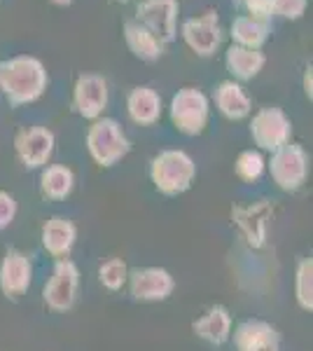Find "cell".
I'll use <instances>...</instances> for the list:
<instances>
[{
  "instance_id": "6da1fadb",
  "label": "cell",
  "mask_w": 313,
  "mask_h": 351,
  "mask_svg": "<svg viewBox=\"0 0 313 351\" xmlns=\"http://www.w3.org/2000/svg\"><path fill=\"white\" fill-rule=\"evenodd\" d=\"M47 84V68L36 56L19 54L0 61V92L14 108L36 104L45 94Z\"/></svg>"
},
{
  "instance_id": "7a4b0ae2",
  "label": "cell",
  "mask_w": 313,
  "mask_h": 351,
  "mask_svg": "<svg viewBox=\"0 0 313 351\" xmlns=\"http://www.w3.org/2000/svg\"><path fill=\"white\" fill-rule=\"evenodd\" d=\"M150 178L162 195H183L195 183L197 164L185 150H162L150 162Z\"/></svg>"
},
{
  "instance_id": "3957f363",
  "label": "cell",
  "mask_w": 313,
  "mask_h": 351,
  "mask_svg": "<svg viewBox=\"0 0 313 351\" xmlns=\"http://www.w3.org/2000/svg\"><path fill=\"white\" fill-rule=\"evenodd\" d=\"M87 150L92 160L103 169L115 167L131 152V141L112 117H99L87 132Z\"/></svg>"
},
{
  "instance_id": "277c9868",
  "label": "cell",
  "mask_w": 313,
  "mask_h": 351,
  "mask_svg": "<svg viewBox=\"0 0 313 351\" xmlns=\"http://www.w3.org/2000/svg\"><path fill=\"white\" fill-rule=\"evenodd\" d=\"M171 122L185 136H199L208 127V96L197 87H183L171 99Z\"/></svg>"
},
{
  "instance_id": "5b68a950",
  "label": "cell",
  "mask_w": 313,
  "mask_h": 351,
  "mask_svg": "<svg viewBox=\"0 0 313 351\" xmlns=\"http://www.w3.org/2000/svg\"><path fill=\"white\" fill-rule=\"evenodd\" d=\"M274 183L283 192H297L304 188L309 176V155L297 143H286L283 148L271 152V160L266 162Z\"/></svg>"
},
{
  "instance_id": "8992f818",
  "label": "cell",
  "mask_w": 313,
  "mask_h": 351,
  "mask_svg": "<svg viewBox=\"0 0 313 351\" xmlns=\"http://www.w3.org/2000/svg\"><path fill=\"white\" fill-rule=\"evenodd\" d=\"M290 136H292V122H290L283 108L269 106V108H260L253 115L250 138L260 150L276 152L278 148L290 143Z\"/></svg>"
},
{
  "instance_id": "52a82bcc",
  "label": "cell",
  "mask_w": 313,
  "mask_h": 351,
  "mask_svg": "<svg viewBox=\"0 0 313 351\" xmlns=\"http://www.w3.org/2000/svg\"><path fill=\"white\" fill-rule=\"evenodd\" d=\"M178 0H140L136 8V21L162 45H168L178 38Z\"/></svg>"
},
{
  "instance_id": "ba28073f",
  "label": "cell",
  "mask_w": 313,
  "mask_h": 351,
  "mask_svg": "<svg viewBox=\"0 0 313 351\" xmlns=\"http://www.w3.org/2000/svg\"><path fill=\"white\" fill-rule=\"evenodd\" d=\"M79 288V269L71 258H61L54 263L52 276L42 288V300L52 311L73 309Z\"/></svg>"
},
{
  "instance_id": "9c48e42d",
  "label": "cell",
  "mask_w": 313,
  "mask_h": 351,
  "mask_svg": "<svg viewBox=\"0 0 313 351\" xmlns=\"http://www.w3.org/2000/svg\"><path fill=\"white\" fill-rule=\"evenodd\" d=\"M274 202L258 199L253 204H241L231 208V223L236 225L238 232L243 234L248 246L262 248L269 237V223L274 218Z\"/></svg>"
},
{
  "instance_id": "30bf717a",
  "label": "cell",
  "mask_w": 313,
  "mask_h": 351,
  "mask_svg": "<svg viewBox=\"0 0 313 351\" xmlns=\"http://www.w3.org/2000/svg\"><path fill=\"white\" fill-rule=\"evenodd\" d=\"M180 36L187 43V47L192 49L197 56L201 59H208L218 52V47L222 45V26L218 21V14L215 12H206L201 16H192V19L183 21V28H180Z\"/></svg>"
},
{
  "instance_id": "8fae6325",
  "label": "cell",
  "mask_w": 313,
  "mask_h": 351,
  "mask_svg": "<svg viewBox=\"0 0 313 351\" xmlns=\"http://www.w3.org/2000/svg\"><path fill=\"white\" fill-rule=\"evenodd\" d=\"M108 108V82L99 73H84L73 87V110L84 120H99Z\"/></svg>"
},
{
  "instance_id": "7c38bea8",
  "label": "cell",
  "mask_w": 313,
  "mask_h": 351,
  "mask_svg": "<svg viewBox=\"0 0 313 351\" xmlns=\"http://www.w3.org/2000/svg\"><path fill=\"white\" fill-rule=\"evenodd\" d=\"M129 291L131 298L138 302H162L168 300L175 291V279L168 269L164 267H143L129 271Z\"/></svg>"
},
{
  "instance_id": "4fadbf2b",
  "label": "cell",
  "mask_w": 313,
  "mask_h": 351,
  "mask_svg": "<svg viewBox=\"0 0 313 351\" xmlns=\"http://www.w3.org/2000/svg\"><path fill=\"white\" fill-rule=\"evenodd\" d=\"M14 150L26 169H45L54 152V134L47 127H24L14 136Z\"/></svg>"
},
{
  "instance_id": "5bb4252c",
  "label": "cell",
  "mask_w": 313,
  "mask_h": 351,
  "mask_svg": "<svg viewBox=\"0 0 313 351\" xmlns=\"http://www.w3.org/2000/svg\"><path fill=\"white\" fill-rule=\"evenodd\" d=\"M31 263L21 251L10 248L0 263V291L8 298H21L31 288Z\"/></svg>"
},
{
  "instance_id": "9a60e30c",
  "label": "cell",
  "mask_w": 313,
  "mask_h": 351,
  "mask_svg": "<svg viewBox=\"0 0 313 351\" xmlns=\"http://www.w3.org/2000/svg\"><path fill=\"white\" fill-rule=\"evenodd\" d=\"M236 351H281V335L266 321L250 319L234 330Z\"/></svg>"
},
{
  "instance_id": "2e32d148",
  "label": "cell",
  "mask_w": 313,
  "mask_h": 351,
  "mask_svg": "<svg viewBox=\"0 0 313 351\" xmlns=\"http://www.w3.org/2000/svg\"><path fill=\"white\" fill-rule=\"evenodd\" d=\"M77 241V228L73 220L54 216L42 225V246L52 258H68Z\"/></svg>"
},
{
  "instance_id": "e0dca14e",
  "label": "cell",
  "mask_w": 313,
  "mask_h": 351,
  "mask_svg": "<svg viewBox=\"0 0 313 351\" xmlns=\"http://www.w3.org/2000/svg\"><path fill=\"white\" fill-rule=\"evenodd\" d=\"M192 330H195V335L201 337L203 342L213 344V347H222V344L231 337L229 309L222 307V304H215V307H210L201 319H197L195 324H192Z\"/></svg>"
},
{
  "instance_id": "ac0fdd59",
  "label": "cell",
  "mask_w": 313,
  "mask_h": 351,
  "mask_svg": "<svg viewBox=\"0 0 313 351\" xmlns=\"http://www.w3.org/2000/svg\"><path fill=\"white\" fill-rule=\"evenodd\" d=\"M162 96L152 87H134L127 99V112L131 122L140 124V127H152L162 117Z\"/></svg>"
},
{
  "instance_id": "d6986e66",
  "label": "cell",
  "mask_w": 313,
  "mask_h": 351,
  "mask_svg": "<svg viewBox=\"0 0 313 351\" xmlns=\"http://www.w3.org/2000/svg\"><path fill=\"white\" fill-rule=\"evenodd\" d=\"M213 96H215L218 110L231 122L243 120V117H248L250 110H253V101H250V96L246 94V89L234 80L220 82L218 87H215Z\"/></svg>"
},
{
  "instance_id": "ffe728a7",
  "label": "cell",
  "mask_w": 313,
  "mask_h": 351,
  "mask_svg": "<svg viewBox=\"0 0 313 351\" xmlns=\"http://www.w3.org/2000/svg\"><path fill=\"white\" fill-rule=\"evenodd\" d=\"M266 64V56L262 49H248L241 45H229L225 52V66L238 82H248L260 75Z\"/></svg>"
},
{
  "instance_id": "44dd1931",
  "label": "cell",
  "mask_w": 313,
  "mask_h": 351,
  "mask_svg": "<svg viewBox=\"0 0 313 351\" xmlns=\"http://www.w3.org/2000/svg\"><path fill=\"white\" fill-rule=\"evenodd\" d=\"M269 33H271L269 21L255 19V16H250V14L236 16L229 26L231 45H241V47H248V49L264 47V43L269 40Z\"/></svg>"
},
{
  "instance_id": "7402d4cb",
  "label": "cell",
  "mask_w": 313,
  "mask_h": 351,
  "mask_svg": "<svg viewBox=\"0 0 313 351\" xmlns=\"http://www.w3.org/2000/svg\"><path fill=\"white\" fill-rule=\"evenodd\" d=\"M124 40H127L129 52L140 61H157L164 54V45L136 19L124 24Z\"/></svg>"
},
{
  "instance_id": "603a6c76",
  "label": "cell",
  "mask_w": 313,
  "mask_h": 351,
  "mask_svg": "<svg viewBox=\"0 0 313 351\" xmlns=\"http://www.w3.org/2000/svg\"><path fill=\"white\" fill-rule=\"evenodd\" d=\"M73 188H75V173L64 164H49L40 173V192L45 199L64 202L71 197Z\"/></svg>"
},
{
  "instance_id": "cb8c5ba5",
  "label": "cell",
  "mask_w": 313,
  "mask_h": 351,
  "mask_svg": "<svg viewBox=\"0 0 313 351\" xmlns=\"http://www.w3.org/2000/svg\"><path fill=\"white\" fill-rule=\"evenodd\" d=\"M295 298L304 311H313V260L301 258L295 271Z\"/></svg>"
},
{
  "instance_id": "d4e9b609",
  "label": "cell",
  "mask_w": 313,
  "mask_h": 351,
  "mask_svg": "<svg viewBox=\"0 0 313 351\" xmlns=\"http://www.w3.org/2000/svg\"><path fill=\"white\" fill-rule=\"evenodd\" d=\"M266 169V160L262 157L260 150H243L236 157L234 171L243 183H258Z\"/></svg>"
},
{
  "instance_id": "484cf974",
  "label": "cell",
  "mask_w": 313,
  "mask_h": 351,
  "mask_svg": "<svg viewBox=\"0 0 313 351\" xmlns=\"http://www.w3.org/2000/svg\"><path fill=\"white\" fill-rule=\"evenodd\" d=\"M127 279H129V267L122 258H110V260H105V263H101L99 281L108 291H112V293L122 291V288L127 286Z\"/></svg>"
},
{
  "instance_id": "4316f807",
  "label": "cell",
  "mask_w": 313,
  "mask_h": 351,
  "mask_svg": "<svg viewBox=\"0 0 313 351\" xmlns=\"http://www.w3.org/2000/svg\"><path fill=\"white\" fill-rule=\"evenodd\" d=\"M309 0H271V16L278 14L283 19L297 21L304 16Z\"/></svg>"
},
{
  "instance_id": "83f0119b",
  "label": "cell",
  "mask_w": 313,
  "mask_h": 351,
  "mask_svg": "<svg viewBox=\"0 0 313 351\" xmlns=\"http://www.w3.org/2000/svg\"><path fill=\"white\" fill-rule=\"evenodd\" d=\"M16 199L10 192H5V190H0V230H5V228H10L12 225V220L16 216Z\"/></svg>"
},
{
  "instance_id": "f1b7e54d",
  "label": "cell",
  "mask_w": 313,
  "mask_h": 351,
  "mask_svg": "<svg viewBox=\"0 0 313 351\" xmlns=\"http://www.w3.org/2000/svg\"><path fill=\"white\" fill-rule=\"evenodd\" d=\"M311 77H313V68L311 66H306V71H304V94L306 96H309V101L313 99V80H311Z\"/></svg>"
},
{
  "instance_id": "f546056e",
  "label": "cell",
  "mask_w": 313,
  "mask_h": 351,
  "mask_svg": "<svg viewBox=\"0 0 313 351\" xmlns=\"http://www.w3.org/2000/svg\"><path fill=\"white\" fill-rule=\"evenodd\" d=\"M49 3L59 5V8H68V5H73V3H75V0H49Z\"/></svg>"
},
{
  "instance_id": "4dcf8cb0",
  "label": "cell",
  "mask_w": 313,
  "mask_h": 351,
  "mask_svg": "<svg viewBox=\"0 0 313 351\" xmlns=\"http://www.w3.org/2000/svg\"><path fill=\"white\" fill-rule=\"evenodd\" d=\"M115 3H122L124 5V3H131V0H115Z\"/></svg>"
}]
</instances>
